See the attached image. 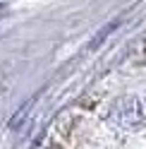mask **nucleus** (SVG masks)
Instances as JSON below:
<instances>
[{
	"mask_svg": "<svg viewBox=\"0 0 146 149\" xmlns=\"http://www.w3.org/2000/svg\"><path fill=\"white\" fill-rule=\"evenodd\" d=\"M110 118L125 130H136L146 125V104L136 96H125L113 106Z\"/></svg>",
	"mask_w": 146,
	"mask_h": 149,
	"instance_id": "1",
	"label": "nucleus"
},
{
	"mask_svg": "<svg viewBox=\"0 0 146 149\" xmlns=\"http://www.w3.org/2000/svg\"><path fill=\"white\" fill-rule=\"evenodd\" d=\"M0 10H3V0H0Z\"/></svg>",
	"mask_w": 146,
	"mask_h": 149,
	"instance_id": "2",
	"label": "nucleus"
}]
</instances>
